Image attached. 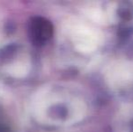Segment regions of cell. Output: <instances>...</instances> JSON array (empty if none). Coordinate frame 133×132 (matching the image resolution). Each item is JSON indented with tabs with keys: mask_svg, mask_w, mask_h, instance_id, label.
Returning a JSON list of instances; mask_svg holds the SVG:
<instances>
[{
	"mask_svg": "<svg viewBox=\"0 0 133 132\" xmlns=\"http://www.w3.org/2000/svg\"><path fill=\"white\" fill-rule=\"evenodd\" d=\"M0 132H10V129L2 121H0Z\"/></svg>",
	"mask_w": 133,
	"mask_h": 132,
	"instance_id": "obj_2",
	"label": "cell"
},
{
	"mask_svg": "<svg viewBox=\"0 0 133 132\" xmlns=\"http://www.w3.org/2000/svg\"><path fill=\"white\" fill-rule=\"evenodd\" d=\"M28 33L35 45H44L53 36L54 26L52 23L42 16L31 18L28 25Z\"/></svg>",
	"mask_w": 133,
	"mask_h": 132,
	"instance_id": "obj_1",
	"label": "cell"
}]
</instances>
